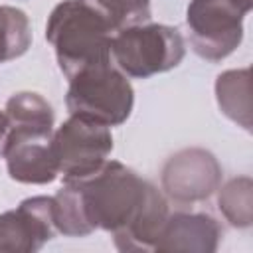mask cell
Returning <instances> with one entry per match:
<instances>
[{"label":"cell","instance_id":"7","mask_svg":"<svg viewBox=\"0 0 253 253\" xmlns=\"http://www.w3.org/2000/svg\"><path fill=\"white\" fill-rule=\"evenodd\" d=\"M221 182L217 158L204 148H184L172 154L162 168L164 192L182 204L208 200Z\"/></svg>","mask_w":253,"mask_h":253},{"label":"cell","instance_id":"9","mask_svg":"<svg viewBox=\"0 0 253 253\" xmlns=\"http://www.w3.org/2000/svg\"><path fill=\"white\" fill-rule=\"evenodd\" d=\"M53 132L34 128H12L4 146L6 168L12 180L22 184H49L57 178L51 150Z\"/></svg>","mask_w":253,"mask_h":253},{"label":"cell","instance_id":"11","mask_svg":"<svg viewBox=\"0 0 253 253\" xmlns=\"http://www.w3.org/2000/svg\"><path fill=\"white\" fill-rule=\"evenodd\" d=\"M215 99L221 113L247 132L251 130V73L249 67L229 69L215 79Z\"/></svg>","mask_w":253,"mask_h":253},{"label":"cell","instance_id":"10","mask_svg":"<svg viewBox=\"0 0 253 253\" xmlns=\"http://www.w3.org/2000/svg\"><path fill=\"white\" fill-rule=\"evenodd\" d=\"M221 239L219 223L208 213H168L152 251L213 253Z\"/></svg>","mask_w":253,"mask_h":253},{"label":"cell","instance_id":"5","mask_svg":"<svg viewBox=\"0 0 253 253\" xmlns=\"http://www.w3.org/2000/svg\"><path fill=\"white\" fill-rule=\"evenodd\" d=\"M251 8L253 0H192L186 10L192 49L208 61L225 59L241 43Z\"/></svg>","mask_w":253,"mask_h":253},{"label":"cell","instance_id":"1","mask_svg":"<svg viewBox=\"0 0 253 253\" xmlns=\"http://www.w3.org/2000/svg\"><path fill=\"white\" fill-rule=\"evenodd\" d=\"M57 233L85 237L113 233L119 251H152L168 217V202L148 180L117 160H107L83 180L63 182L53 196Z\"/></svg>","mask_w":253,"mask_h":253},{"label":"cell","instance_id":"16","mask_svg":"<svg viewBox=\"0 0 253 253\" xmlns=\"http://www.w3.org/2000/svg\"><path fill=\"white\" fill-rule=\"evenodd\" d=\"M8 134H10V121H8L6 113L0 111V156L4 154V146H6Z\"/></svg>","mask_w":253,"mask_h":253},{"label":"cell","instance_id":"15","mask_svg":"<svg viewBox=\"0 0 253 253\" xmlns=\"http://www.w3.org/2000/svg\"><path fill=\"white\" fill-rule=\"evenodd\" d=\"M109 22L113 32H121L130 26L146 24L152 18L150 0H87Z\"/></svg>","mask_w":253,"mask_h":253},{"label":"cell","instance_id":"4","mask_svg":"<svg viewBox=\"0 0 253 253\" xmlns=\"http://www.w3.org/2000/svg\"><path fill=\"white\" fill-rule=\"evenodd\" d=\"M186 55L182 34L164 24H138L117 32L111 40L113 63L126 75L146 79L180 65Z\"/></svg>","mask_w":253,"mask_h":253},{"label":"cell","instance_id":"8","mask_svg":"<svg viewBox=\"0 0 253 253\" xmlns=\"http://www.w3.org/2000/svg\"><path fill=\"white\" fill-rule=\"evenodd\" d=\"M55 233L53 198L34 196L0 213V253L40 251Z\"/></svg>","mask_w":253,"mask_h":253},{"label":"cell","instance_id":"3","mask_svg":"<svg viewBox=\"0 0 253 253\" xmlns=\"http://www.w3.org/2000/svg\"><path fill=\"white\" fill-rule=\"evenodd\" d=\"M67 81L65 105L69 115L83 117L105 126H119L130 117L134 91L113 59L87 65Z\"/></svg>","mask_w":253,"mask_h":253},{"label":"cell","instance_id":"13","mask_svg":"<svg viewBox=\"0 0 253 253\" xmlns=\"http://www.w3.org/2000/svg\"><path fill=\"white\" fill-rule=\"evenodd\" d=\"M217 206L233 227H249L253 221V182L249 176L229 180L217 194Z\"/></svg>","mask_w":253,"mask_h":253},{"label":"cell","instance_id":"6","mask_svg":"<svg viewBox=\"0 0 253 253\" xmlns=\"http://www.w3.org/2000/svg\"><path fill=\"white\" fill-rule=\"evenodd\" d=\"M51 150L63 182L95 174L113 150L109 126L71 115L51 136Z\"/></svg>","mask_w":253,"mask_h":253},{"label":"cell","instance_id":"14","mask_svg":"<svg viewBox=\"0 0 253 253\" xmlns=\"http://www.w3.org/2000/svg\"><path fill=\"white\" fill-rule=\"evenodd\" d=\"M30 43L32 30L26 12L14 6H0V63L24 55Z\"/></svg>","mask_w":253,"mask_h":253},{"label":"cell","instance_id":"12","mask_svg":"<svg viewBox=\"0 0 253 253\" xmlns=\"http://www.w3.org/2000/svg\"><path fill=\"white\" fill-rule=\"evenodd\" d=\"M6 117L12 128H34L53 132V109L38 93L22 91L6 101Z\"/></svg>","mask_w":253,"mask_h":253},{"label":"cell","instance_id":"2","mask_svg":"<svg viewBox=\"0 0 253 253\" xmlns=\"http://www.w3.org/2000/svg\"><path fill=\"white\" fill-rule=\"evenodd\" d=\"M115 32L87 0L59 2L45 24V40L55 49L57 65L69 79L79 69L109 61Z\"/></svg>","mask_w":253,"mask_h":253}]
</instances>
